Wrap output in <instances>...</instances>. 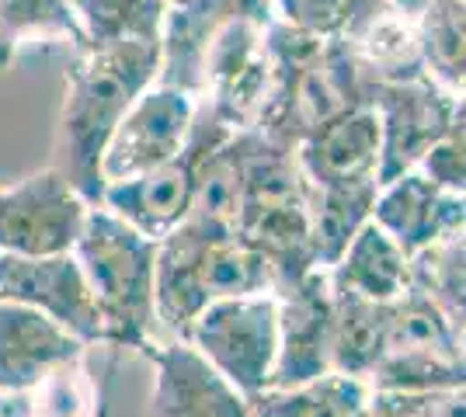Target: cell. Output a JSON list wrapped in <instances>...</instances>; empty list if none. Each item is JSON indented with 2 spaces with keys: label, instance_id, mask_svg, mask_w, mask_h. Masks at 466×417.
Here are the masks:
<instances>
[{
  "label": "cell",
  "instance_id": "obj_25",
  "mask_svg": "<svg viewBox=\"0 0 466 417\" xmlns=\"http://www.w3.org/2000/svg\"><path fill=\"white\" fill-rule=\"evenodd\" d=\"M408 285L435 303L456 327H463L466 303V237L463 230L435 240L431 247L408 258Z\"/></svg>",
  "mask_w": 466,
  "mask_h": 417
},
{
  "label": "cell",
  "instance_id": "obj_19",
  "mask_svg": "<svg viewBox=\"0 0 466 417\" xmlns=\"http://www.w3.org/2000/svg\"><path fill=\"white\" fill-rule=\"evenodd\" d=\"M328 278L334 289L351 293L370 303H393L408 289V254L393 240L366 219L355 237L345 243V251L328 268Z\"/></svg>",
  "mask_w": 466,
  "mask_h": 417
},
{
  "label": "cell",
  "instance_id": "obj_18",
  "mask_svg": "<svg viewBox=\"0 0 466 417\" xmlns=\"http://www.w3.org/2000/svg\"><path fill=\"white\" fill-rule=\"evenodd\" d=\"M251 0H181L164 11L160 25V70L157 84H167L198 101L202 91V63L213 45L216 32L244 11Z\"/></svg>",
  "mask_w": 466,
  "mask_h": 417
},
{
  "label": "cell",
  "instance_id": "obj_12",
  "mask_svg": "<svg viewBox=\"0 0 466 417\" xmlns=\"http://www.w3.org/2000/svg\"><path fill=\"white\" fill-rule=\"evenodd\" d=\"M292 154L307 188H380V122L370 104L313 125Z\"/></svg>",
  "mask_w": 466,
  "mask_h": 417
},
{
  "label": "cell",
  "instance_id": "obj_8",
  "mask_svg": "<svg viewBox=\"0 0 466 417\" xmlns=\"http://www.w3.org/2000/svg\"><path fill=\"white\" fill-rule=\"evenodd\" d=\"M87 209L91 205L84 195L56 167L0 184V254H70L84 230Z\"/></svg>",
  "mask_w": 466,
  "mask_h": 417
},
{
  "label": "cell",
  "instance_id": "obj_6",
  "mask_svg": "<svg viewBox=\"0 0 466 417\" xmlns=\"http://www.w3.org/2000/svg\"><path fill=\"white\" fill-rule=\"evenodd\" d=\"M185 344L213 365L244 400L268 390L279 352V299L251 293L209 303L185 331Z\"/></svg>",
  "mask_w": 466,
  "mask_h": 417
},
{
  "label": "cell",
  "instance_id": "obj_29",
  "mask_svg": "<svg viewBox=\"0 0 466 417\" xmlns=\"http://www.w3.org/2000/svg\"><path fill=\"white\" fill-rule=\"evenodd\" d=\"M21 407V397H0V417H15Z\"/></svg>",
  "mask_w": 466,
  "mask_h": 417
},
{
  "label": "cell",
  "instance_id": "obj_22",
  "mask_svg": "<svg viewBox=\"0 0 466 417\" xmlns=\"http://www.w3.org/2000/svg\"><path fill=\"white\" fill-rule=\"evenodd\" d=\"M334 320H330V372L366 382L383 352V313L387 303H370L334 289Z\"/></svg>",
  "mask_w": 466,
  "mask_h": 417
},
{
  "label": "cell",
  "instance_id": "obj_13",
  "mask_svg": "<svg viewBox=\"0 0 466 417\" xmlns=\"http://www.w3.org/2000/svg\"><path fill=\"white\" fill-rule=\"evenodd\" d=\"M279 299V352H275V390L303 386L330 372V320L334 293L328 268H317L296 285L275 293Z\"/></svg>",
  "mask_w": 466,
  "mask_h": 417
},
{
  "label": "cell",
  "instance_id": "obj_3",
  "mask_svg": "<svg viewBox=\"0 0 466 417\" xmlns=\"http://www.w3.org/2000/svg\"><path fill=\"white\" fill-rule=\"evenodd\" d=\"M91 289L105 344L147 355L154 348V268L157 240L137 233L108 209L91 205L84 230L70 251Z\"/></svg>",
  "mask_w": 466,
  "mask_h": 417
},
{
  "label": "cell",
  "instance_id": "obj_10",
  "mask_svg": "<svg viewBox=\"0 0 466 417\" xmlns=\"http://www.w3.org/2000/svg\"><path fill=\"white\" fill-rule=\"evenodd\" d=\"M370 108L380 122V184H387L418 167L466 104L431 77H410L376 87Z\"/></svg>",
  "mask_w": 466,
  "mask_h": 417
},
{
  "label": "cell",
  "instance_id": "obj_28",
  "mask_svg": "<svg viewBox=\"0 0 466 417\" xmlns=\"http://www.w3.org/2000/svg\"><path fill=\"white\" fill-rule=\"evenodd\" d=\"M268 7L272 18L289 28H299L317 39H334L351 15L355 0H268Z\"/></svg>",
  "mask_w": 466,
  "mask_h": 417
},
{
  "label": "cell",
  "instance_id": "obj_14",
  "mask_svg": "<svg viewBox=\"0 0 466 417\" xmlns=\"http://www.w3.org/2000/svg\"><path fill=\"white\" fill-rule=\"evenodd\" d=\"M334 42L359 70L370 98L383 84L428 77L418 53L414 15H408L397 0H355Z\"/></svg>",
  "mask_w": 466,
  "mask_h": 417
},
{
  "label": "cell",
  "instance_id": "obj_9",
  "mask_svg": "<svg viewBox=\"0 0 466 417\" xmlns=\"http://www.w3.org/2000/svg\"><path fill=\"white\" fill-rule=\"evenodd\" d=\"M195 112L198 101L188 98L185 91L167 84H150L129 104V112L118 119L116 133L105 143L101 181L116 184L175 160L192 136Z\"/></svg>",
  "mask_w": 466,
  "mask_h": 417
},
{
  "label": "cell",
  "instance_id": "obj_23",
  "mask_svg": "<svg viewBox=\"0 0 466 417\" xmlns=\"http://www.w3.org/2000/svg\"><path fill=\"white\" fill-rule=\"evenodd\" d=\"M66 45L84 49V35L66 0H0V74L25 45Z\"/></svg>",
  "mask_w": 466,
  "mask_h": 417
},
{
  "label": "cell",
  "instance_id": "obj_27",
  "mask_svg": "<svg viewBox=\"0 0 466 417\" xmlns=\"http://www.w3.org/2000/svg\"><path fill=\"white\" fill-rule=\"evenodd\" d=\"M442 192L463 195L466 192V108L452 119L442 136L428 146V154L414 167Z\"/></svg>",
  "mask_w": 466,
  "mask_h": 417
},
{
  "label": "cell",
  "instance_id": "obj_26",
  "mask_svg": "<svg viewBox=\"0 0 466 417\" xmlns=\"http://www.w3.org/2000/svg\"><path fill=\"white\" fill-rule=\"evenodd\" d=\"M25 417H95V386L87 379V355L59 365L21 397Z\"/></svg>",
  "mask_w": 466,
  "mask_h": 417
},
{
  "label": "cell",
  "instance_id": "obj_30",
  "mask_svg": "<svg viewBox=\"0 0 466 417\" xmlns=\"http://www.w3.org/2000/svg\"><path fill=\"white\" fill-rule=\"evenodd\" d=\"M164 4H167V7H171V4H181V0H164Z\"/></svg>",
  "mask_w": 466,
  "mask_h": 417
},
{
  "label": "cell",
  "instance_id": "obj_1",
  "mask_svg": "<svg viewBox=\"0 0 466 417\" xmlns=\"http://www.w3.org/2000/svg\"><path fill=\"white\" fill-rule=\"evenodd\" d=\"M160 42L84 45L66 66V94L59 108V139L66 154V181L87 205L101 202V154L129 104L157 84Z\"/></svg>",
  "mask_w": 466,
  "mask_h": 417
},
{
  "label": "cell",
  "instance_id": "obj_20",
  "mask_svg": "<svg viewBox=\"0 0 466 417\" xmlns=\"http://www.w3.org/2000/svg\"><path fill=\"white\" fill-rule=\"evenodd\" d=\"M248 417H372L370 386L338 372L286 390L268 386L248 400Z\"/></svg>",
  "mask_w": 466,
  "mask_h": 417
},
{
  "label": "cell",
  "instance_id": "obj_15",
  "mask_svg": "<svg viewBox=\"0 0 466 417\" xmlns=\"http://www.w3.org/2000/svg\"><path fill=\"white\" fill-rule=\"evenodd\" d=\"M154 390L147 417H248V400L185 341L154 344Z\"/></svg>",
  "mask_w": 466,
  "mask_h": 417
},
{
  "label": "cell",
  "instance_id": "obj_21",
  "mask_svg": "<svg viewBox=\"0 0 466 417\" xmlns=\"http://www.w3.org/2000/svg\"><path fill=\"white\" fill-rule=\"evenodd\" d=\"M414 35L425 74L449 94L466 87V0H425L414 15Z\"/></svg>",
  "mask_w": 466,
  "mask_h": 417
},
{
  "label": "cell",
  "instance_id": "obj_16",
  "mask_svg": "<svg viewBox=\"0 0 466 417\" xmlns=\"http://www.w3.org/2000/svg\"><path fill=\"white\" fill-rule=\"evenodd\" d=\"M84 355L87 344L39 310L0 299V397H25L59 365Z\"/></svg>",
  "mask_w": 466,
  "mask_h": 417
},
{
  "label": "cell",
  "instance_id": "obj_7",
  "mask_svg": "<svg viewBox=\"0 0 466 417\" xmlns=\"http://www.w3.org/2000/svg\"><path fill=\"white\" fill-rule=\"evenodd\" d=\"M230 136L233 129H227L219 119H213L206 108H198L192 136H188L185 150L175 160L160 164L147 174H137V178L105 184L97 205L108 209L112 216H118L126 226H133L143 237L164 240L167 233H175L192 213L195 181H198L202 157Z\"/></svg>",
  "mask_w": 466,
  "mask_h": 417
},
{
  "label": "cell",
  "instance_id": "obj_31",
  "mask_svg": "<svg viewBox=\"0 0 466 417\" xmlns=\"http://www.w3.org/2000/svg\"><path fill=\"white\" fill-rule=\"evenodd\" d=\"M15 417H25V411H21V407H18V414H15Z\"/></svg>",
  "mask_w": 466,
  "mask_h": 417
},
{
  "label": "cell",
  "instance_id": "obj_17",
  "mask_svg": "<svg viewBox=\"0 0 466 417\" xmlns=\"http://www.w3.org/2000/svg\"><path fill=\"white\" fill-rule=\"evenodd\" d=\"M370 219L410 258L431 247L435 240L463 230L466 199L442 192L418 171H408L400 178L380 184Z\"/></svg>",
  "mask_w": 466,
  "mask_h": 417
},
{
  "label": "cell",
  "instance_id": "obj_4",
  "mask_svg": "<svg viewBox=\"0 0 466 417\" xmlns=\"http://www.w3.org/2000/svg\"><path fill=\"white\" fill-rule=\"evenodd\" d=\"M237 237L254 247L272 272V293L296 285L317 272L307 188L296 167V154L261 133H248L244 157V195Z\"/></svg>",
  "mask_w": 466,
  "mask_h": 417
},
{
  "label": "cell",
  "instance_id": "obj_2",
  "mask_svg": "<svg viewBox=\"0 0 466 417\" xmlns=\"http://www.w3.org/2000/svg\"><path fill=\"white\" fill-rule=\"evenodd\" d=\"M251 293H272V272L237 233L185 219L175 233L157 240L154 310L157 327L185 338L209 303Z\"/></svg>",
  "mask_w": 466,
  "mask_h": 417
},
{
  "label": "cell",
  "instance_id": "obj_5",
  "mask_svg": "<svg viewBox=\"0 0 466 417\" xmlns=\"http://www.w3.org/2000/svg\"><path fill=\"white\" fill-rule=\"evenodd\" d=\"M463 327H456L435 303L408 285L393 303H387L383 352L366 386L376 393H425L463 390Z\"/></svg>",
  "mask_w": 466,
  "mask_h": 417
},
{
  "label": "cell",
  "instance_id": "obj_11",
  "mask_svg": "<svg viewBox=\"0 0 466 417\" xmlns=\"http://www.w3.org/2000/svg\"><path fill=\"white\" fill-rule=\"evenodd\" d=\"M0 299L39 310L42 317L59 323L87 348L105 344V327L74 254H49V258L0 254Z\"/></svg>",
  "mask_w": 466,
  "mask_h": 417
},
{
  "label": "cell",
  "instance_id": "obj_24",
  "mask_svg": "<svg viewBox=\"0 0 466 417\" xmlns=\"http://www.w3.org/2000/svg\"><path fill=\"white\" fill-rule=\"evenodd\" d=\"M84 45H122V42H160L164 0H66Z\"/></svg>",
  "mask_w": 466,
  "mask_h": 417
}]
</instances>
